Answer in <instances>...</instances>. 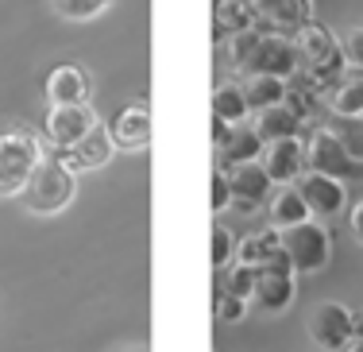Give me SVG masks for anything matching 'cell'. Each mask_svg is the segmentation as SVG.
I'll use <instances>...</instances> for the list:
<instances>
[{
    "label": "cell",
    "instance_id": "obj_1",
    "mask_svg": "<svg viewBox=\"0 0 363 352\" xmlns=\"http://www.w3.org/2000/svg\"><path fill=\"white\" fill-rule=\"evenodd\" d=\"M228 55L232 66L244 74H271V78L294 82L301 78L306 62H301V50L290 35H274V31L252 28L244 35H232L228 39Z\"/></svg>",
    "mask_w": 363,
    "mask_h": 352
},
{
    "label": "cell",
    "instance_id": "obj_2",
    "mask_svg": "<svg viewBox=\"0 0 363 352\" xmlns=\"http://www.w3.org/2000/svg\"><path fill=\"white\" fill-rule=\"evenodd\" d=\"M294 43H298L301 62H306L301 78H309L313 89H333L336 74H344V50H340V43L333 39V31H328L325 23L309 20L306 28L294 35Z\"/></svg>",
    "mask_w": 363,
    "mask_h": 352
},
{
    "label": "cell",
    "instance_id": "obj_3",
    "mask_svg": "<svg viewBox=\"0 0 363 352\" xmlns=\"http://www.w3.org/2000/svg\"><path fill=\"white\" fill-rule=\"evenodd\" d=\"M74 194H77V175L55 155V159H43L35 167L28 190H23V205L31 213H39V217H55V213L70 209Z\"/></svg>",
    "mask_w": 363,
    "mask_h": 352
},
{
    "label": "cell",
    "instance_id": "obj_4",
    "mask_svg": "<svg viewBox=\"0 0 363 352\" xmlns=\"http://www.w3.org/2000/svg\"><path fill=\"white\" fill-rule=\"evenodd\" d=\"M39 163H43V148L35 132L12 128V132L0 136V197H16L28 190Z\"/></svg>",
    "mask_w": 363,
    "mask_h": 352
},
{
    "label": "cell",
    "instance_id": "obj_5",
    "mask_svg": "<svg viewBox=\"0 0 363 352\" xmlns=\"http://www.w3.org/2000/svg\"><path fill=\"white\" fill-rule=\"evenodd\" d=\"M279 236H282V252H286L290 263H294V275H317V271L328 268V260H333V240H328L325 225H317V221L282 229Z\"/></svg>",
    "mask_w": 363,
    "mask_h": 352
},
{
    "label": "cell",
    "instance_id": "obj_6",
    "mask_svg": "<svg viewBox=\"0 0 363 352\" xmlns=\"http://www.w3.org/2000/svg\"><path fill=\"white\" fill-rule=\"evenodd\" d=\"M306 170H317V175L348 182V178L363 175V163L348 155V148L336 140L333 128H317V132L309 136V143H306Z\"/></svg>",
    "mask_w": 363,
    "mask_h": 352
},
{
    "label": "cell",
    "instance_id": "obj_7",
    "mask_svg": "<svg viewBox=\"0 0 363 352\" xmlns=\"http://www.w3.org/2000/svg\"><path fill=\"white\" fill-rule=\"evenodd\" d=\"M252 302L263 314H286L294 306V263L282 248L259 268V282H255Z\"/></svg>",
    "mask_w": 363,
    "mask_h": 352
},
{
    "label": "cell",
    "instance_id": "obj_8",
    "mask_svg": "<svg viewBox=\"0 0 363 352\" xmlns=\"http://www.w3.org/2000/svg\"><path fill=\"white\" fill-rule=\"evenodd\" d=\"M309 341L321 352H344L352 345V310L344 302H317L309 314Z\"/></svg>",
    "mask_w": 363,
    "mask_h": 352
},
{
    "label": "cell",
    "instance_id": "obj_9",
    "mask_svg": "<svg viewBox=\"0 0 363 352\" xmlns=\"http://www.w3.org/2000/svg\"><path fill=\"white\" fill-rule=\"evenodd\" d=\"M252 4V16L263 31H274V35H298L309 20H313V8L309 0H247Z\"/></svg>",
    "mask_w": 363,
    "mask_h": 352
},
{
    "label": "cell",
    "instance_id": "obj_10",
    "mask_svg": "<svg viewBox=\"0 0 363 352\" xmlns=\"http://www.w3.org/2000/svg\"><path fill=\"white\" fill-rule=\"evenodd\" d=\"M228 182H232V209L240 213H259L274 194V182L267 175L263 163H244V167H232L228 170Z\"/></svg>",
    "mask_w": 363,
    "mask_h": 352
},
{
    "label": "cell",
    "instance_id": "obj_11",
    "mask_svg": "<svg viewBox=\"0 0 363 352\" xmlns=\"http://www.w3.org/2000/svg\"><path fill=\"white\" fill-rule=\"evenodd\" d=\"M97 124H101L97 109L85 105V101L82 105H50V113H47V136L58 151L74 148V143L82 140V136H89Z\"/></svg>",
    "mask_w": 363,
    "mask_h": 352
},
{
    "label": "cell",
    "instance_id": "obj_12",
    "mask_svg": "<svg viewBox=\"0 0 363 352\" xmlns=\"http://www.w3.org/2000/svg\"><path fill=\"white\" fill-rule=\"evenodd\" d=\"M108 136L120 151H143L151 148V136H155V120L147 105H128L120 109L116 116L108 120Z\"/></svg>",
    "mask_w": 363,
    "mask_h": 352
},
{
    "label": "cell",
    "instance_id": "obj_13",
    "mask_svg": "<svg viewBox=\"0 0 363 352\" xmlns=\"http://www.w3.org/2000/svg\"><path fill=\"white\" fill-rule=\"evenodd\" d=\"M294 186H298L301 197H306V205H309L313 217H336V213L344 209V202H348V190H344L340 178L317 175V170H306Z\"/></svg>",
    "mask_w": 363,
    "mask_h": 352
},
{
    "label": "cell",
    "instance_id": "obj_14",
    "mask_svg": "<svg viewBox=\"0 0 363 352\" xmlns=\"http://www.w3.org/2000/svg\"><path fill=\"white\" fill-rule=\"evenodd\" d=\"M267 167V175H271L274 186H294L301 175H306V143L294 136V140H274L267 143L263 159H259Z\"/></svg>",
    "mask_w": 363,
    "mask_h": 352
},
{
    "label": "cell",
    "instance_id": "obj_15",
    "mask_svg": "<svg viewBox=\"0 0 363 352\" xmlns=\"http://www.w3.org/2000/svg\"><path fill=\"white\" fill-rule=\"evenodd\" d=\"M112 151H116V143H112L108 128L97 124L89 136H82L74 148L58 151V159H62L66 167H70L74 175H77V170H101V167H105V163L112 159Z\"/></svg>",
    "mask_w": 363,
    "mask_h": 352
},
{
    "label": "cell",
    "instance_id": "obj_16",
    "mask_svg": "<svg viewBox=\"0 0 363 352\" xmlns=\"http://www.w3.org/2000/svg\"><path fill=\"white\" fill-rule=\"evenodd\" d=\"M255 136L263 143H274V140H294L298 136L301 140V128H306V116L298 113V109L290 105V101H282V105H271L263 109V113H255Z\"/></svg>",
    "mask_w": 363,
    "mask_h": 352
},
{
    "label": "cell",
    "instance_id": "obj_17",
    "mask_svg": "<svg viewBox=\"0 0 363 352\" xmlns=\"http://www.w3.org/2000/svg\"><path fill=\"white\" fill-rule=\"evenodd\" d=\"M89 97V74L77 62H62L47 78V101L50 105H82Z\"/></svg>",
    "mask_w": 363,
    "mask_h": 352
},
{
    "label": "cell",
    "instance_id": "obj_18",
    "mask_svg": "<svg viewBox=\"0 0 363 352\" xmlns=\"http://www.w3.org/2000/svg\"><path fill=\"white\" fill-rule=\"evenodd\" d=\"M267 213H271V229H279V233L313 221V213H309L306 197L298 194V186H279V190L271 194V202H267Z\"/></svg>",
    "mask_w": 363,
    "mask_h": 352
},
{
    "label": "cell",
    "instance_id": "obj_19",
    "mask_svg": "<svg viewBox=\"0 0 363 352\" xmlns=\"http://www.w3.org/2000/svg\"><path fill=\"white\" fill-rule=\"evenodd\" d=\"M267 151V143L255 136V128H236L232 140L217 151V167L232 170V167H244V163H259Z\"/></svg>",
    "mask_w": 363,
    "mask_h": 352
},
{
    "label": "cell",
    "instance_id": "obj_20",
    "mask_svg": "<svg viewBox=\"0 0 363 352\" xmlns=\"http://www.w3.org/2000/svg\"><path fill=\"white\" fill-rule=\"evenodd\" d=\"M255 28V16L247 0H213V31L220 39L244 35V31Z\"/></svg>",
    "mask_w": 363,
    "mask_h": 352
},
{
    "label": "cell",
    "instance_id": "obj_21",
    "mask_svg": "<svg viewBox=\"0 0 363 352\" xmlns=\"http://www.w3.org/2000/svg\"><path fill=\"white\" fill-rule=\"evenodd\" d=\"M328 113L336 120H359L363 116V74H352V78H340L328 89L325 97Z\"/></svg>",
    "mask_w": 363,
    "mask_h": 352
},
{
    "label": "cell",
    "instance_id": "obj_22",
    "mask_svg": "<svg viewBox=\"0 0 363 352\" xmlns=\"http://www.w3.org/2000/svg\"><path fill=\"white\" fill-rule=\"evenodd\" d=\"M286 97H290V82L271 78V74H247L244 101H247L252 113H263V109H271V105H282Z\"/></svg>",
    "mask_w": 363,
    "mask_h": 352
},
{
    "label": "cell",
    "instance_id": "obj_23",
    "mask_svg": "<svg viewBox=\"0 0 363 352\" xmlns=\"http://www.w3.org/2000/svg\"><path fill=\"white\" fill-rule=\"evenodd\" d=\"M213 116L224 120V124H244L247 116H252V109H247V101H244V85H236V82H224L213 89Z\"/></svg>",
    "mask_w": 363,
    "mask_h": 352
},
{
    "label": "cell",
    "instance_id": "obj_24",
    "mask_svg": "<svg viewBox=\"0 0 363 352\" xmlns=\"http://www.w3.org/2000/svg\"><path fill=\"white\" fill-rule=\"evenodd\" d=\"M279 248H282L279 229H263V233H252V236L240 240V244H236V260L240 263H252V268H263Z\"/></svg>",
    "mask_w": 363,
    "mask_h": 352
},
{
    "label": "cell",
    "instance_id": "obj_25",
    "mask_svg": "<svg viewBox=\"0 0 363 352\" xmlns=\"http://www.w3.org/2000/svg\"><path fill=\"white\" fill-rule=\"evenodd\" d=\"M255 282H259V268H252V263H240V260H236L228 271H224V295L252 302V298H255Z\"/></svg>",
    "mask_w": 363,
    "mask_h": 352
},
{
    "label": "cell",
    "instance_id": "obj_26",
    "mask_svg": "<svg viewBox=\"0 0 363 352\" xmlns=\"http://www.w3.org/2000/svg\"><path fill=\"white\" fill-rule=\"evenodd\" d=\"M209 260H213V271H228L232 263H236V236H232V229H224V225H213Z\"/></svg>",
    "mask_w": 363,
    "mask_h": 352
},
{
    "label": "cell",
    "instance_id": "obj_27",
    "mask_svg": "<svg viewBox=\"0 0 363 352\" xmlns=\"http://www.w3.org/2000/svg\"><path fill=\"white\" fill-rule=\"evenodd\" d=\"M112 0H55L58 16H66V20H93V16H101Z\"/></svg>",
    "mask_w": 363,
    "mask_h": 352
},
{
    "label": "cell",
    "instance_id": "obj_28",
    "mask_svg": "<svg viewBox=\"0 0 363 352\" xmlns=\"http://www.w3.org/2000/svg\"><path fill=\"white\" fill-rule=\"evenodd\" d=\"M333 132H336V140L348 148V155L363 163V116L359 120H336Z\"/></svg>",
    "mask_w": 363,
    "mask_h": 352
},
{
    "label": "cell",
    "instance_id": "obj_29",
    "mask_svg": "<svg viewBox=\"0 0 363 352\" xmlns=\"http://www.w3.org/2000/svg\"><path fill=\"white\" fill-rule=\"evenodd\" d=\"M209 209H213V213L232 209V182H228V170H224V167L213 170V182H209Z\"/></svg>",
    "mask_w": 363,
    "mask_h": 352
},
{
    "label": "cell",
    "instance_id": "obj_30",
    "mask_svg": "<svg viewBox=\"0 0 363 352\" xmlns=\"http://www.w3.org/2000/svg\"><path fill=\"white\" fill-rule=\"evenodd\" d=\"M340 50H344V66H352L356 74H363V28H352L348 35L340 39Z\"/></svg>",
    "mask_w": 363,
    "mask_h": 352
},
{
    "label": "cell",
    "instance_id": "obj_31",
    "mask_svg": "<svg viewBox=\"0 0 363 352\" xmlns=\"http://www.w3.org/2000/svg\"><path fill=\"white\" fill-rule=\"evenodd\" d=\"M244 314H247L244 298H232V295H224V290H220V298H217V317H220V321H244Z\"/></svg>",
    "mask_w": 363,
    "mask_h": 352
},
{
    "label": "cell",
    "instance_id": "obj_32",
    "mask_svg": "<svg viewBox=\"0 0 363 352\" xmlns=\"http://www.w3.org/2000/svg\"><path fill=\"white\" fill-rule=\"evenodd\" d=\"M232 132H236V128H232V124H224V120H217V116H213V148H224V143H228L232 140Z\"/></svg>",
    "mask_w": 363,
    "mask_h": 352
},
{
    "label": "cell",
    "instance_id": "obj_33",
    "mask_svg": "<svg viewBox=\"0 0 363 352\" xmlns=\"http://www.w3.org/2000/svg\"><path fill=\"white\" fill-rule=\"evenodd\" d=\"M352 236H356V244H363V197L352 205Z\"/></svg>",
    "mask_w": 363,
    "mask_h": 352
},
{
    "label": "cell",
    "instance_id": "obj_34",
    "mask_svg": "<svg viewBox=\"0 0 363 352\" xmlns=\"http://www.w3.org/2000/svg\"><path fill=\"white\" fill-rule=\"evenodd\" d=\"M352 341H363V310H352Z\"/></svg>",
    "mask_w": 363,
    "mask_h": 352
},
{
    "label": "cell",
    "instance_id": "obj_35",
    "mask_svg": "<svg viewBox=\"0 0 363 352\" xmlns=\"http://www.w3.org/2000/svg\"><path fill=\"white\" fill-rule=\"evenodd\" d=\"M344 352H363V341H352V345L344 348Z\"/></svg>",
    "mask_w": 363,
    "mask_h": 352
},
{
    "label": "cell",
    "instance_id": "obj_36",
    "mask_svg": "<svg viewBox=\"0 0 363 352\" xmlns=\"http://www.w3.org/2000/svg\"><path fill=\"white\" fill-rule=\"evenodd\" d=\"M132 352H143V348H132Z\"/></svg>",
    "mask_w": 363,
    "mask_h": 352
}]
</instances>
